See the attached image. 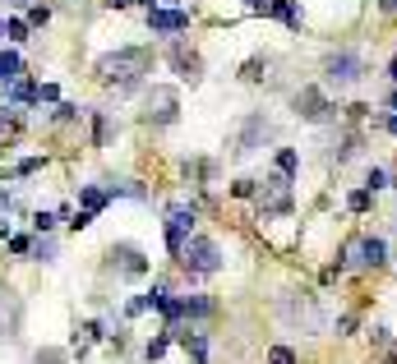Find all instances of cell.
<instances>
[{
    "label": "cell",
    "mask_w": 397,
    "mask_h": 364,
    "mask_svg": "<svg viewBox=\"0 0 397 364\" xmlns=\"http://www.w3.org/2000/svg\"><path fill=\"white\" fill-rule=\"evenodd\" d=\"M19 74H24V61L14 51H0V83H14Z\"/></svg>",
    "instance_id": "obj_17"
},
{
    "label": "cell",
    "mask_w": 397,
    "mask_h": 364,
    "mask_svg": "<svg viewBox=\"0 0 397 364\" xmlns=\"http://www.w3.org/2000/svg\"><path fill=\"white\" fill-rule=\"evenodd\" d=\"M180 263L195 277H212V272H222V249L212 240H203V235H190L185 249H180Z\"/></svg>",
    "instance_id": "obj_2"
},
{
    "label": "cell",
    "mask_w": 397,
    "mask_h": 364,
    "mask_svg": "<svg viewBox=\"0 0 397 364\" xmlns=\"http://www.w3.org/2000/svg\"><path fill=\"white\" fill-rule=\"evenodd\" d=\"M148 65H153L148 46H120V51H106L98 61V74L106 78V83L134 88V83H139V74H148Z\"/></svg>",
    "instance_id": "obj_1"
},
{
    "label": "cell",
    "mask_w": 397,
    "mask_h": 364,
    "mask_svg": "<svg viewBox=\"0 0 397 364\" xmlns=\"http://www.w3.org/2000/svg\"><path fill=\"white\" fill-rule=\"evenodd\" d=\"M259 212L264 217H287L292 212V175H268L264 189H259Z\"/></svg>",
    "instance_id": "obj_4"
},
{
    "label": "cell",
    "mask_w": 397,
    "mask_h": 364,
    "mask_svg": "<svg viewBox=\"0 0 397 364\" xmlns=\"http://www.w3.org/2000/svg\"><path fill=\"white\" fill-rule=\"evenodd\" d=\"M346 259H351V268H383L388 263V244L379 240V235H361V240H351V249H346Z\"/></svg>",
    "instance_id": "obj_6"
},
{
    "label": "cell",
    "mask_w": 397,
    "mask_h": 364,
    "mask_svg": "<svg viewBox=\"0 0 397 364\" xmlns=\"http://www.w3.org/2000/svg\"><path fill=\"white\" fill-rule=\"evenodd\" d=\"M231 194H236V199H249V194H259V180H236Z\"/></svg>",
    "instance_id": "obj_25"
},
{
    "label": "cell",
    "mask_w": 397,
    "mask_h": 364,
    "mask_svg": "<svg viewBox=\"0 0 397 364\" xmlns=\"http://www.w3.org/2000/svg\"><path fill=\"white\" fill-rule=\"evenodd\" d=\"M292 111L300 115V120H309V125H319V120H328V111H333V106H328V97H324V88H300V93L292 97Z\"/></svg>",
    "instance_id": "obj_9"
},
{
    "label": "cell",
    "mask_w": 397,
    "mask_h": 364,
    "mask_svg": "<svg viewBox=\"0 0 397 364\" xmlns=\"http://www.w3.org/2000/svg\"><path fill=\"white\" fill-rule=\"evenodd\" d=\"M9 249H14V254H28V249H33V240H28V235H9Z\"/></svg>",
    "instance_id": "obj_28"
},
{
    "label": "cell",
    "mask_w": 397,
    "mask_h": 364,
    "mask_svg": "<svg viewBox=\"0 0 397 364\" xmlns=\"http://www.w3.org/2000/svg\"><path fill=\"white\" fill-rule=\"evenodd\" d=\"M383 130H393V134H397V115H388V120H383Z\"/></svg>",
    "instance_id": "obj_33"
},
{
    "label": "cell",
    "mask_w": 397,
    "mask_h": 364,
    "mask_svg": "<svg viewBox=\"0 0 397 364\" xmlns=\"http://www.w3.org/2000/svg\"><path fill=\"white\" fill-rule=\"evenodd\" d=\"M5 5H24V0H5Z\"/></svg>",
    "instance_id": "obj_41"
},
{
    "label": "cell",
    "mask_w": 397,
    "mask_h": 364,
    "mask_svg": "<svg viewBox=\"0 0 397 364\" xmlns=\"http://www.w3.org/2000/svg\"><path fill=\"white\" fill-rule=\"evenodd\" d=\"M393 226H397V203H393Z\"/></svg>",
    "instance_id": "obj_39"
},
{
    "label": "cell",
    "mask_w": 397,
    "mask_h": 364,
    "mask_svg": "<svg viewBox=\"0 0 397 364\" xmlns=\"http://www.w3.org/2000/svg\"><path fill=\"white\" fill-rule=\"evenodd\" d=\"M33 254H37V259H42V263H51V254H56V244H51V240H37V244H33Z\"/></svg>",
    "instance_id": "obj_27"
},
{
    "label": "cell",
    "mask_w": 397,
    "mask_h": 364,
    "mask_svg": "<svg viewBox=\"0 0 397 364\" xmlns=\"http://www.w3.org/2000/svg\"><path fill=\"white\" fill-rule=\"evenodd\" d=\"M5 37H9V42H24V37H28V24H24V19H9V24H5Z\"/></svg>",
    "instance_id": "obj_23"
},
{
    "label": "cell",
    "mask_w": 397,
    "mask_h": 364,
    "mask_svg": "<svg viewBox=\"0 0 397 364\" xmlns=\"http://www.w3.org/2000/svg\"><path fill=\"white\" fill-rule=\"evenodd\" d=\"M111 199H115V189H102V184H83V189H79V203L88 212H102Z\"/></svg>",
    "instance_id": "obj_14"
},
{
    "label": "cell",
    "mask_w": 397,
    "mask_h": 364,
    "mask_svg": "<svg viewBox=\"0 0 397 364\" xmlns=\"http://www.w3.org/2000/svg\"><path fill=\"white\" fill-rule=\"evenodd\" d=\"M383 364H397V346H388V355H383Z\"/></svg>",
    "instance_id": "obj_32"
},
{
    "label": "cell",
    "mask_w": 397,
    "mask_h": 364,
    "mask_svg": "<svg viewBox=\"0 0 397 364\" xmlns=\"http://www.w3.org/2000/svg\"><path fill=\"white\" fill-rule=\"evenodd\" d=\"M37 97V88L28 83V78H14V106H24V102H33Z\"/></svg>",
    "instance_id": "obj_21"
},
{
    "label": "cell",
    "mask_w": 397,
    "mask_h": 364,
    "mask_svg": "<svg viewBox=\"0 0 397 364\" xmlns=\"http://www.w3.org/2000/svg\"><path fill=\"white\" fill-rule=\"evenodd\" d=\"M0 37H5V19H0Z\"/></svg>",
    "instance_id": "obj_40"
},
{
    "label": "cell",
    "mask_w": 397,
    "mask_h": 364,
    "mask_svg": "<svg viewBox=\"0 0 397 364\" xmlns=\"http://www.w3.org/2000/svg\"><path fill=\"white\" fill-rule=\"evenodd\" d=\"M176 111H180V97L171 93V88H153V93H148V111H143V115H148L153 125H171V120H176Z\"/></svg>",
    "instance_id": "obj_11"
},
{
    "label": "cell",
    "mask_w": 397,
    "mask_h": 364,
    "mask_svg": "<svg viewBox=\"0 0 397 364\" xmlns=\"http://www.w3.org/2000/svg\"><path fill=\"white\" fill-rule=\"evenodd\" d=\"M167 346H171V337H167V332H162V337H158V341H148V364H153V360H162V355H167Z\"/></svg>",
    "instance_id": "obj_24"
},
{
    "label": "cell",
    "mask_w": 397,
    "mask_h": 364,
    "mask_svg": "<svg viewBox=\"0 0 397 364\" xmlns=\"http://www.w3.org/2000/svg\"><path fill=\"white\" fill-rule=\"evenodd\" d=\"M139 5H148V9H153V5H158V0H139Z\"/></svg>",
    "instance_id": "obj_38"
},
{
    "label": "cell",
    "mask_w": 397,
    "mask_h": 364,
    "mask_svg": "<svg viewBox=\"0 0 397 364\" xmlns=\"http://www.w3.org/2000/svg\"><path fill=\"white\" fill-rule=\"evenodd\" d=\"M190 235H195V208H171L167 212V249L176 254V259H180Z\"/></svg>",
    "instance_id": "obj_10"
},
{
    "label": "cell",
    "mask_w": 397,
    "mask_h": 364,
    "mask_svg": "<svg viewBox=\"0 0 397 364\" xmlns=\"http://www.w3.org/2000/svg\"><path fill=\"white\" fill-rule=\"evenodd\" d=\"M388 78H397V61H393V65H388Z\"/></svg>",
    "instance_id": "obj_37"
},
{
    "label": "cell",
    "mask_w": 397,
    "mask_h": 364,
    "mask_svg": "<svg viewBox=\"0 0 397 364\" xmlns=\"http://www.w3.org/2000/svg\"><path fill=\"white\" fill-rule=\"evenodd\" d=\"M379 5H383V9H397V0H379Z\"/></svg>",
    "instance_id": "obj_36"
},
{
    "label": "cell",
    "mask_w": 397,
    "mask_h": 364,
    "mask_svg": "<svg viewBox=\"0 0 397 364\" xmlns=\"http://www.w3.org/2000/svg\"><path fill=\"white\" fill-rule=\"evenodd\" d=\"M277 313H282L287 323H300V328H309V332L324 328V309L314 304V295H282V300H277Z\"/></svg>",
    "instance_id": "obj_5"
},
{
    "label": "cell",
    "mask_w": 397,
    "mask_h": 364,
    "mask_svg": "<svg viewBox=\"0 0 397 364\" xmlns=\"http://www.w3.org/2000/svg\"><path fill=\"white\" fill-rule=\"evenodd\" d=\"M268 5V0H249V9H264Z\"/></svg>",
    "instance_id": "obj_35"
},
{
    "label": "cell",
    "mask_w": 397,
    "mask_h": 364,
    "mask_svg": "<svg viewBox=\"0 0 397 364\" xmlns=\"http://www.w3.org/2000/svg\"><path fill=\"white\" fill-rule=\"evenodd\" d=\"M277 171H282V175L300 171V152H296V147H277Z\"/></svg>",
    "instance_id": "obj_18"
},
{
    "label": "cell",
    "mask_w": 397,
    "mask_h": 364,
    "mask_svg": "<svg viewBox=\"0 0 397 364\" xmlns=\"http://www.w3.org/2000/svg\"><path fill=\"white\" fill-rule=\"evenodd\" d=\"M93 139H98V147L111 139V125H106V115H98V134H93Z\"/></svg>",
    "instance_id": "obj_30"
},
{
    "label": "cell",
    "mask_w": 397,
    "mask_h": 364,
    "mask_svg": "<svg viewBox=\"0 0 397 364\" xmlns=\"http://www.w3.org/2000/svg\"><path fill=\"white\" fill-rule=\"evenodd\" d=\"M370 199H374L370 189H351V194H346V208H351V212H365V208H370Z\"/></svg>",
    "instance_id": "obj_20"
},
{
    "label": "cell",
    "mask_w": 397,
    "mask_h": 364,
    "mask_svg": "<svg viewBox=\"0 0 397 364\" xmlns=\"http://www.w3.org/2000/svg\"><path fill=\"white\" fill-rule=\"evenodd\" d=\"M106 268L120 272V277H143V272H148V259H143L139 244H111V254H106Z\"/></svg>",
    "instance_id": "obj_8"
},
{
    "label": "cell",
    "mask_w": 397,
    "mask_h": 364,
    "mask_svg": "<svg viewBox=\"0 0 397 364\" xmlns=\"http://www.w3.org/2000/svg\"><path fill=\"white\" fill-rule=\"evenodd\" d=\"M361 74H365L361 51H333L324 61V83L328 88H351V83H361Z\"/></svg>",
    "instance_id": "obj_3"
},
{
    "label": "cell",
    "mask_w": 397,
    "mask_h": 364,
    "mask_svg": "<svg viewBox=\"0 0 397 364\" xmlns=\"http://www.w3.org/2000/svg\"><path fill=\"white\" fill-rule=\"evenodd\" d=\"M171 65H176V74L185 78V83H199L203 78V61L195 51H185V46H171Z\"/></svg>",
    "instance_id": "obj_13"
},
{
    "label": "cell",
    "mask_w": 397,
    "mask_h": 364,
    "mask_svg": "<svg viewBox=\"0 0 397 364\" xmlns=\"http://www.w3.org/2000/svg\"><path fill=\"white\" fill-rule=\"evenodd\" d=\"M240 78H249V83H259V78H264V61H249L245 70H240Z\"/></svg>",
    "instance_id": "obj_26"
},
{
    "label": "cell",
    "mask_w": 397,
    "mask_h": 364,
    "mask_svg": "<svg viewBox=\"0 0 397 364\" xmlns=\"http://www.w3.org/2000/svg\"><path fill=\"white\" fill-rule=\"evenodd\" d=\"M106 5H111V9H125V5H130V0H106Z\"/></svg>",
    "instance_id": "obj_34"
},
{
    "label": "cell",
    "mask_w": 397,
    "mask_h": 364,
    "mask_svg": "<svg viewBox=\"0 0 397 364\" xmlns=\"http://www.w3.org/2000/svg\"><path fill=\"white\" fill-rule=\"evenodd\" d=\"M74 115H79V106H70V102L56 106V120H74Z\"/></svg>",
    "instance_id": "obj_31"
},
{
    "label": "cell",
    "mask_w": 397,
    "mask_h": 364,
    "mask_svg": "<svg viewBox=\"0 0 397 364\" xmlns=\"http://www.w3.org/2000/svg\"><path fill=\"white\" fill-rule=\"evenodd\" d=\"M356 152H361V134H356V130H346L342 139H337V147H333V157H337V162H351Z\"/></svg>",
    "instance_id": "obj_16"
},
{
    "label": "cell",
    "mask_w": 397,
    "mask_h": 364,
    "mask_svg": "<svg viewBox=\"0 0 397 364\" xmlns=\"http://www.w3.org/2000/svg\"><path fill=\"white\" fill-rule=\"evenodd\" d=\"M383 184H388V171H383V166H370V175H365V189H370V194H379Z\"/></svg>",
    "instance_id": "obj_19"
},
{
    "label": "cell",
    "mask_w": 397,
    "mask_h": 364,
    "mask_svg": "<svg viewBox=\"0 0 397 364\" xmlns=\"http://www.w3.org/2000/svg\"><path fill=\"white\" fill-rule=\"evenodd\" d=\"M33 226H37V235H42V231H51V226H56V217H51V212H37Z\"/></svg>",
    "instance_id": "obj_29"
},
{
    "label": "cell",
    "mask_w": 397,
    "mask_h": 364,
    "mask_svg": "<svg viewBox=\"0 0 397 364\" xmlns=\"http://www.w3.org/2000/svg\"><path fill=\"white\" fill-rule=\"evenodd\" d=\"M268 364H296V350L292 346H273L268 350Z\"/></svg>",
    "instance_id": "obj_22"
},
{
    "label": "cell",
    "mask_w": 397,
    "mask_h": 364,
    "mask_svg": "<svg viewBox=\"0 0 397 364\" xmlns=\"http://www.w3.org/2000/svg\"><path fill=\"white\" fill-rule=\"evenodd\" d=\"M268 14H277L287 28H300V5L296 0H268Z\"/></svg>",
    "instance_id": "obj_15"
},
{
    "label": "cell",
    "mask_w": 397,
    "mask_h": 364,
    "mask_svg": "<svg viewBox=\"0 0 397 364\" xmlns=\"http://www.w3.org/2000/svg\"><path fill=\"white\" fill-rule=\"evenodd\" d=\"M148 28H153V33H185L190 14H185V9H158V5H153L148 9Z\"/></svg>",
    "instance_id": "obj_12"
},
{
    "label": "cell",
    "mask_w": 397,
    "mask_h": 364,
    "mask_svg": "<svg viewBox=\"0 0 397 364\" xmlns=\"http://www.w3.org/2000/svg\"><path fill=\"white\" fill-rule=\"evenodd\" d=\"M268 139H273V120H268L264 111L245 115V125H240V139H236V157H245V152H254V147H264Z\"/></svg>",
    "instance_id": "obj_7"
}]
</instances>
